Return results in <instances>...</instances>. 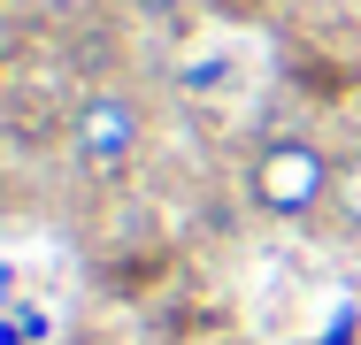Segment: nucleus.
Returning a JSON list of instances; mask_svg holds the SVG:
<instances>
[{"mask_svg": "<svg viewBox=\"0 0 361 345\" xmlns=\"http://www.w3.org/2000/svg\"><path fill=\"white\" fill-rule=\"evenodd\" d=\"M331 222L361 238V138L354 146H338V169H331Z\"/></svg>", "mask_w": 361, "mask_h": 345, "instance_id": "obj_3", "label": "nucleus"}, {"mask_svg": "<svg viewBox=\"0 0 361 345\" xmlns=\"http://www.w3.org/2000/svg\"><path fill=\"white\" fill-rule=\"evenodd\" d=\"M331 169H338V153L323 146V138L307 131H269L254 153H246V207L262 215V222H315V215H331Z\"/></svg>", "mask_w": 361, "mask_h": 345, "instance_id": "obj_1", "label": "nucleus"}, {"mask_svg": "<svg viewBox=\"0 0 361 345\" xmlns=\"http://www.w3.org/2000/svg\"><path fill=\"white\" fill-rule=\"evenodd\" d=\"M146 153V115L131 92H116V84H92L85 100L70 108V169L77 177H92V184H116V177H131Z\"/></svg>", "mask_w": 361, "mask_h": 345, "instance_id": "obj_2", "label": "nucleus"}]
</instances>
